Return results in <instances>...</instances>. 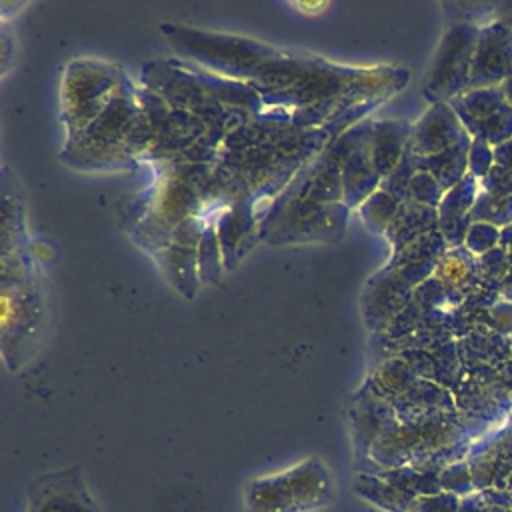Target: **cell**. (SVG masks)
<instances>
[{
	"instance_id": "6da1fadb",
	"label": "cell",
	"mask_w": 512,
	"mask_h": 512,
	"mask_svg": "<svg viewBox=\"0 0 512 512\" xmlns=\"http://www.w3.org/2000/svg\"><path fill=\"white\" fill-rule=\"evenodd\" d=\"M332 500V478L318 458L254 478L244 490L248 512H314Z\"/></svg>"
},
{
	"instance_id": "7a4b0ae2",
	"label": "cell",
	"mask_w": 512,
	"mask_h": 512,
	"mask_svg": "<svg viewBox=\"0 0 512 512\" xmlns=\"http://www.w3.org/2000/svg\"><path fill=\"white\" fill-rule=\"evenodd\" d=\"M122 74L116 66L100 60H74L62 80V118L74 136L90 126L116 96Z\"/></svg>"
},
{
	"instance_id": "3957f363",
	"label": "cell",
	"mask_w": 512,
	"mask_h": 512,
	"mask_svg": "<svg viewBox=\"0 0 512 512\" xmlns=\"http://www.w3.org/2000/svg\"><path fill=\"white\" fill-rule=\"evenodd\" d=\"M138 108L126 90L122 80L116 96L106 106V110L82 132L70 136L68 152H82L90 158L98 156L100 160H124L130 156L134 142H130L140 126Z\"/></svg>"
},
{
	"instance_id": "277c9868",
	"label": "cell",
	"mask_w": 512,
	"mask_h": 512,
	"mask_svg": "<svg viewBox=\"0 0 512 512\" xmlns=\"http://www.w3.org/2000/svg\"><path fill=\"white\" fill-rule=\"evenodd\" d=\"M28 512H100L80 468L42 474L28 484Z\"/></svg>"
},
{
	"instance_id": "5b68a950",
	"label": "cell",
	"mask_w": 512,
	"mask_h": 512,
	"mask_svg": "<svg viewBox=\"0 0 512 512\" xmlns=\"http://www.w3.org/2000/svg\"><path fill=\"white\" fill-rule=\"evenodd\" d=\"M396 418V410L382 398L374 396L370 390L360 388L354 394L350 406L352 440L356 446V456L362 464L368 460L378 438Z\"/></svg>"
},
{
	"instance_id": "8992f818",
	"label": "cell",
	"mask_w": 512,
	"mask_h": 512,
	"mask_svg": "<svg viewBox=\"0 0 512 512\" xmlns=\"http://www.w3.org/2000/svg\"><path fill=\"white\" fill-rule=\"evenodd\" d=\"M354 494L384 512H414V502L380 474L360 472L352 484Z\"/></svg>"
},
{
	"instance_id": "52a82bcc",
	"label": "cell",
	"mask_w": 512,
	"mask_h": 512,
	"mask_svg": "<svg viewBox=\"0 0 512 512\" xmlns=\"http://www.w3.org/2000/svg\"><path fill=\"white\" fill-rule=\"evenodd\" d=\"M466 274H468V268H466V264H464L460 258L450 256V258H446V260L442 262V268H440V276H442V278H446V280H450V282L456 284V282L464 280Z\"/></svg>"
}]
</instances>
